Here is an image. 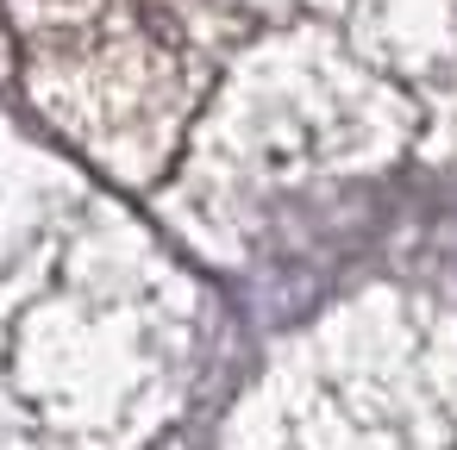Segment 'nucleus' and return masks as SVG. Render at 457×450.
<instances>
[{"mask_svg":"<svg viewBox=\"0 0 457 450\" xmlns=\"http://www.w3.org/2000/svg\"><path fill=\"white\" fill-rule=\"evenodd\" d=\"M126 7L138 13L145 38H157L163 51H182L188 38L201 45V26L226 7H295V0H126Z\"/></svg>","mask_w":457,"mask_h":450,"instance_id":"nucleus-1","label":"nucleus"}]
</instances>
